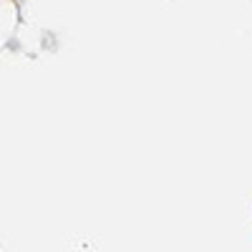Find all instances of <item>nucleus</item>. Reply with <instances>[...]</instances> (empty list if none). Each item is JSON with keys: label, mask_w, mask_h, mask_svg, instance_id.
Wrapping results in <instances>:
<instances>
[]
</instances>
